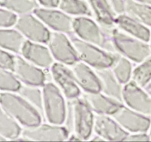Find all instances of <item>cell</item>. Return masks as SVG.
<instances>
[{
  "mask_svg": "<svg viewBox=\"0 0 151 142\" xmlns=\"http://www.w3.org/2000/svg\"><path fill=\"white\" fill-rule=\"evenodd\" d=\"M95 113L81 95L68 100V111L64 126L79 141H89L93 134Z\"/></svg>",
  "mask_w": 151,
  "mask_h": 142,
  "instance_id": "cell-1",
  "label": "cell"
},
{
  "mask_svg": "<svg viewBox=\"0 0 151 142\" xmlns=\"http://www.w3.org/2000/svg\"><path fill=\"white\" fill-rule=\"evenodd\" d=\"M0 104L9 115L24 127L42 122L43 115L18 93H0Z\"/></svg>",
  "mask_w": 151,
  "mask_h": 142,
  "instance_id": "cell-2",
  "label": "cell"
},
{
  "mask_svg": "<svg viewBox=\"0 0 151 142\" xmlns=\"http://www.w3.org/2000/svg\"><path fill=\"white\" fill-rule=\"evenodd\" d=\"M73 33L80 39L99 46L112 53H116L111 37L104 31L99 24L90 16L74 17Z\"/></svg>",
  "mask_w": 151,
  "mask_h": 142,
  "instance_id": "cell-3",
  "label": "cell"
},
{
  "mask_svg": "<svg viewBox=\"0 0 151 142\" xmlns=\"http://www.w3.org/2000/svg\"><path fill=\"white\" fill-rule=\"evenodd\" d=\"M43 93V117L49 123L64 125L68 111V101L52 81L42 87Z\"/></svg>",
  "mask_w": 151,
  "mask_h": 142,
  "instance_id": "cell-4",
  "label": "cell"
},
{
  "mask_svg": "<svg viewBox=\"0 0 151 142\" xmlns=\"http://www.w3.org/2000/svg\"><path fill=\"white\" fill-rule=\"evenodd\" d=\"M110 37L116 52L133 63H139L151 56L149 42L129 36L116 27L113 30Z\"/></svg>",
  "mask_w": 151,
  "mask_h": 142,
  "instance_id": "cell-5",
  "label": "cell"
},
{
  "mask_svg": "<svg viewBox=\"0 0 151 142\" xmlns=\"http://www.w3.org/2000/svg\"><path fill=\"white\" fill-rule=\"evenodd\" d=\"M70 37L79 61L94 69L111 67L114 60V53H110L99 46L83 41L73 34L70 35Z\"/></svg>",
  "mask_w": 151,
  "mask_h": 142,
  "instance_id": "cell-6",
  "label": "cell"
},
{
  "mask_svg": "<svg viewBox=\"0 0 151 142\" xmlns=\"http://www.w3.org/2000/svg\"><path fill=\"white\" fill-rule=\"evenodd\" d=\"M14 27L26 40L43 44H47L51 32L33 13L18 16Z\"/></svg>",
  "mask_w": 151,
  "mask_h": 142,
  "instance_id": "cell-7",
  "label": "cell"
},
{
  "mask_svg": "<svg viewBox=\"0 0 151 142\" xmlns=\"http://www.w3.org/2000/svg\"><path fill=\"white\" fill-rule=\"evenodd\" d=\"M47 45L55 62L71 66L79 61L70 37L67 33L51 31Z\"/></svg>",
  "mask_w": 151,
  "mask_h": 142,
  "instance_id": "cell-8",
  "label": "cell"
},
{
  "mask_svg": "<svg viewBox=\"0 0 151 142\" xmlns=\"http://www.w3.org/2000/svg\"><path fill=\"white\" fill-rule=\"evenodd\" d=\"M33 14L40 19L50 31L71 35L73 33V17L65 14L59 8L39 6Z\"/></svg>",
  "mask_w": 151,
  "mask_h": 142,
  "instance_id": "cell-9",
  "label": "cell"
},
{
  "mask_svg": "<svg viewBox=\"0 0 151 142\" xmlns=\"http://www.w3.org/2000/svg\"><path fill=\"white\" fill-rule=\"evenodd\" d=\"M50 70L51 81L59 87L67 100L79 98L82 92L77 85L70 66L55 62Z\"/></svg>",
  "mask_w": 151,
  "mask_h": 142,
  "instance_id": "cell-10",
  "label": "cell"
},
{
  "mask_svg": "<svg viewBox=\"0 0 151 142\" xmlns=\"http://www.w3.org/2000/svg\"><path fill=\"white\" fill-rule=\"evenodd\" d=\"M122 103L136 112L151 117L150 94L132 80L123 87Z\"/></svg>",
  "mask_w": 151,
  "mask_h": 142,
  "instance_id": "cell-11",
  "label": "cell"
},
{
  "mask_svg": "<svg viewBox=\"0 0 151 142\" xmlns=\"http://www.w3.org/2000/svg\"><path fill=\"white\" fill-rule=\"evenodd\" d=\"M22 135L30 141H65L70 133L64 125L40 123L31 127L22 128Z\"/></svg>",
  "mask_w": 151,
  "mask_h": 142,
  "instance_id": "cell-12",
  "label": "cell"
},
{
  "mask_svg": "<svg viewBox=\"0 0 151 142\" xmlns=\"http://www.w3.org/2000/svg\"><path fill=\"white\" fill-rule=\"evenodd\" d=\"M44 70L26 60L21 55H15L12 71L22 85L42 87L47 82Z\"/></svg>",
  "mask_w": 151,
  "mask_h": 142,
  "instance_id": "cell-13",
  "label": "cell"
},
{
  "mask_svg": "<svg viewBox=\"0 0 151 142\" xmlns=\"http://www.w3.org/2000/svg\"><path fill=\"white\" fill-rule=\"evenodd\" d=\"M112 116L128 133H147L150 124V117L136 112L124 104Z\"/></svg>",
  "mask_w": 151,
  "mask_h": 142,
  "instance_id": "cell-14",
  "label": "cell"
},
{
  "mask_svg": "<svg viewBox=\"0 0 151 142\" xmlns=\"http://www.w3.org/2000/svg\"><path fill=\"white\" fill-rule=\"evenodd\" d=\"M93 133L104 141H125L128 135L112 115L101 114H95Z\"/></svg>",
  "mask_w": 151,
  "mask_h": 142,
  "instance_id": "cell-15",
  "label": "cell"
},
{
  "mask_svg": "<svg viewBox=\"0 0 151 142\" xmlns=\"http://www.w3.org/2000/svg\"><path fill=\"white\" fill-rule=\"evenodd\" d=\"M19 55L43 70H49L55 62L47 44L43 43L26 40Z\"/></svg>",
  "mask_w": 151,
  "mask_h": 142,
  "instance_id": "cell-16",
  "label": "cell"
},
{
  "mask_svg": "<svg viewBox=\"0 0 151 142\" xmlns=\"http://www.w3.org/2000/svg\"><path fill=\"white\" fill-rule=\"evenodd\" d=\"M70 67L82 93L100 91L99 80L94 68L79 60Z\"/></svg>",
  "mask_w": 151,
  "mask_h": 142,
  "instance_id": "cell-17",
  "label": "cell"
},
{
  "mask_svg": "<svg viewBox=\"0 0 151 142\" xmlns=\"http://www.w3.org/2000/svg\"><path fill=\"white\" fill-rule=\"evenodd\" d=\"M92 17L101 25L104 31L110 37L116 27V15L108 0H86Z\"/></svg>",
  "mask_w": 151,
  "mask_h": 142,
  "instance_id": "cell-18",
  "label": "cell"
},
{
  "mask_svg": "<svg viewBox=\"0 0 151 142\" xmlns=\"http://www.w3.org/2000/svg\"><path fill=\"white\" fill-rule=\"evenodd\" d=\"M82 97L88 103L95 114L112 115L123 104L122 102L110 98L101 91L95 93H82Z\"/></svg>",
  "mask_w": 151,
  "mask_h": 142,
  "instance_id": "cell-19",
  "label": "cell"
},
{
  "mask_svg": "<svg viewBox=\"0 0 151 142\" xmlns=\"http://www.w3.org/2000/svg\"><path fill=\"white\" fill-rule=\"evenodd\" d=\"M100 83V91L122 103V91L124 85L116 77L110 67L95 69ZM123 104V103H122Z\"/></svg>",
  "mask_w": 151,
  "mask_h": 142,
  "instance_id": "cell-20",
  "label": "cell"
},
{
  "mask_svg": "<svg viewBox=\"0 0 151 142\" xmlns=\"http://www.w3.org/2000/svg\"><path fill=\"white\" fill-rule=\"evenodd\" d=\"M116 27L126 34L149 42L150 27L140 22L127 14H122L116 17Z\"/></svg>",
  "mask_w": 151,
  "mask_h": 142,
  "instance_id": "cell-21",
  "label": "cell"
},
{
  "mask_svg": "<svg viewBox=\"0 0 151 142\" xmlns=\"http://www.w3.org/2000/svg\"><path fill=\"white\" fill-rule=\"evenodd\" d=\"M26 39L14 27L0 28V47L13 54H20Z\"/></svg>",
  "mask_w": 151,
  "mask_h": 142,
  "instance_id": "cell-22",
  "label": "cell"
},
{
  "mask_svg": "<svg viewBox=\"0 0 151 142\" xmlns=\"http://www.w3.org/2000/svg\"><path fill=\"white\" fill-rule=\"evenodd\" d=\"M22 127L0 104V136L6 141H14L22 134Z\"/></svg>",
  "mask_w": 151,
  "mask_h": 142,
  "instance_id": "cell-23",
  "label": "cell"
},
{
  "mask_svg": "<svg viewBox=\"0 0 151 142\" xmlns=\"http://www.w3.org/2000/svg\"><path fill=\"white\" fill-rule=\"evenodd\" d=\"M133 63L124 56L117 53H114V60L110 68L116 77L122 85H125L131 81L134 68Z\"/></svg>",
  "mask_w": 151,
  "mask_h": 142,
  "instance_id": "cell-24",
  "label": "cell"
},
{
  "mask_svg": "<svg viewBox=\"0 0 151 142\" xmlns=\"http://www.w3.org/2000/svg\"><path fill=\"white\" fill-rule=\"evenodd\" d=\"M125 1V14L151 28V5L135 0Z\"/></svg>",
  "mask_w": 151,
  "mask_h": 142,
  "instance_id": "cell-25",
  "label": "cell"
},
{
  "mask_svg": "<svg viewBox=\"0 0 151 142\" xmlns=\"http://www.w3.org/2000/svg\"><path fill=\"white\" fill-rule=\"evenodd\" d=\"M57 8L72 17L92 16L86 0H59Z\"/></svg>",
  "mask_w": 151,
  "mask_h": 142,
  "instance_id": "cell-26",
  "label": "cell"
},
{
  "mask_svg": "<svg viewBox=\"0 0 151 142\" xmlns=\"http://www.w3.org/2000/svg\"><path fill=\"white\" fill-rule=\"evenodd\" d=\"M39 6L36 0H0V7L17 16L33 13Z\"/></svg>",
  "mask_w": 151,
  "mask_h": 142,
  "instance_id": "cell-27",
  "label": "cell"
},
{
  "mask_svg": "<svg viewBox=\"0 0 151 142\" xmlns=\"http://www.w3.org/2000/svg\"><path fill=\"white\" fill-rule=\"evenodd\" d=\"M17 93L43 115V93L42 87L22 85Z\"/></svg>",
  "mask_w": 151,
  "mask_h": 142,
  "instance_id": "cell-28",
  "label": "cell"
},
{
  "mask_svg": "<svg viewBox=\"0 0 151 142\" xmlns=\"http://www.w3.org/2000/svg\"><path fill=\"white\" fill-rule=\"evenodd\" d=\"M136 65L133 68L131 80L146 88L151 82V56Z\"/></svg>",
  "mask_w": 151,
  "mask_h": 142,
  "instance_id": "cell-29",
  "label": "cell"
},
{
  "mask_svg": "<svg viewBox=\"0 0 151 142\" xmlns=\"http://www.w3.org/2000/svg\"><path fill=\"white\" fill-rule=\"evenodd\" d=\"M22 83L12 70L0 69V91L5 93H17Z\"/></svg>",
  "mask_w": 151,
  "mask_h": 142,
  "instance_id": "cell-30",
  "label": "cell"
},
{
  "mask_svg": "<svg viewBox=\"0 0 151 142\" xmlns=\"http://www.w3.org/2000/svg\"><path fill=\"white\" fill-rule=\"evenodd\" d=\"M17 17L15 14L0 7V28L14 27Z\"/></svg>",
  "mask_w": 151,
  "mask_h": 142,
  "instance_id": "cell-31",
  "label": "cell"
},
{
  "mask_svg": "<svg viewBox=\"0 0 151 142\" xmlns=\"http://www.w3.org/2000/svg\"><path fill=\"white\" fill-rule=\"evenodd\" d=\"M15 54L10 53L0 47V69L13 70Z\"/></svg>",
  "mask_w": 151,
  "mask_h": 142,
  "instance_id": "cell-32",
  "label": "cell"
},
{
  "mask_svg": "<svg viewBox=\"0 0 151 142\" xmlns=\"http://www.w3.org/2000/svg\"><path fill=\"white\" fill-rule=\"evenodd\" d=\"M125 141H150L147 133H128Z\"/></svg>",
  "mask_w": 151,
  "mask_h": 142,
  "instance_id": "cell-33",
  "label": "cell"
},
{
  "mask_svg": "<svg viewBox=\"0 0 151 142\" xmlns=\"http://www.w3.org/2000/svg\"><path fill=\"white\" fill-rule=\"evenodd\" d=\"M113 8V11L115 12L116 15L124 14L125 12V1L124 0H108Z\"/></svg>",
  "mask_w": 151,
  "mask_h": 142,
  "instance_id": "cell-34",
  "label": "cell"
},
{
  "mask_svg": "<svg viewBox=\"0 0 151 142\" xmlns=\"http://www.w3.org/2000/svg\"><path fill=\"white\" fill-rule=\"evenodd\" d=\"M40 6L52 7L56 8L58 6L59 0H36Z\"/></svg>",
  "mask_w": 151,
  "mask_h": 142,
  "instance_id": "cell-35",
  "label": "cell"
},
{
  "mask_svg": "<svg viewBox=\"0 0 151 142\" xmlns=\"http://www.w3.org/2000/svg\"><path fill=\"white\" fill-rule=\"evenodd\" d=\"M135 1H137L139 2H142V3L147 4V5H151V0H135Z\"/></svg>",
  "mask_w": 151,
  "mask_h": 142,
  "instance_id": "cell-36",
  "label": "cell"
},
{
  "mask_svg": "<svg viewBox=\"0 0 151 142\" xmlns=\"http://www.w3.org/2000/svg\"><path fill=\"white\" fill-rule=\"evenodd\" d=\"M147 133L150 138V141H151V117H150V127H149V129H148Z\"/></svg>",
  "mask_w": 151,
  "mask_h": 142,
  "instance_id": "cell-37",
  "label": "cell"
},
{
  "mask_svg": "<svg viewBox=\"0 0 151 142\" xmlns=\"http://www.w3.org/2000/svg\"><path fill=\"white\" fill-rule=\"evenodd\" d=\"M145 89H146L148 92H151V82H150V85H148L146 88H145Z\"/></svg>",
  "mask_w": 151,
  "mask_h": 142,
  "instance_id": "cell-38",
  "label": "cell"
},
{
  "mask_svg": "<svg viewBox=\"0 0 151 142\" xmlns=\"http://www.w3.org/2000/svg\"><path fill=\"white\" fill-rule=\"evenodd\" d=\"M6 141L2 136H0V141Z\"/></svg>",
  "mask_w": 151,
  "mask_h": 142,
  "instance_id": "cell-39",
  "label": "cell"
},
{
  "mask_svg": "<svg viewBox=\"0 0 151 142\" xmlns=\"http://www.w3.org/2000/svg\"><path fill=\"white\" fill-rule=\"evenodd\" d=\"M149 44H150V48H151V32H150V40H149Z\"/></svg>",
  "mask_w": 151,
  "mask_h": 142,
  "instance_id": "cell-40",
  "label": "cell"
},
{
  "mask_svg": "<svg viewBox=\"0 0 151 142\" xmlns=\"http://www.w3.org/2000/svg\"><path fill=\"white\" fill-rule=\"evenodd\" d=\"M149 93L150 94V96H151V92H149Z\"/></svg>",
  "mask_w": 151,
  "mask_h": 142,
  "instance_id": "cell-41",
  "label": "cell"
}]
</instances>
